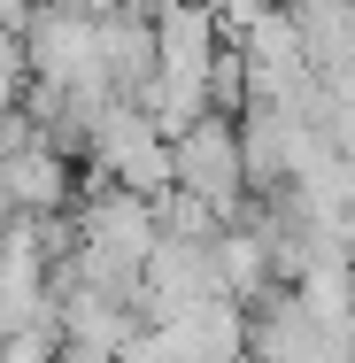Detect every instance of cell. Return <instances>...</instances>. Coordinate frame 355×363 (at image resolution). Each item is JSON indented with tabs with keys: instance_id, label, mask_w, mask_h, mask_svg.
<instances>
[{
	"instance_id": "6da1fadb",
	"label": "cell",
	"mask_w": 355,
	"mask_h": 363,
	"mask_svg": "<svg viewBox=\"0 0 355 363\" xmlns=\"http://www.w3.org/2000/svg\"><path fill=\"white\" fill-rule=\"evenodd\" d=\"M85 155H93V178L140 194V201H162L170 194V140L147 124L132 101H108L85 132Z\"/></svg>"
},
{
	"instance_id": "7a4b0ae2",
	"label": "cell",
	"mask_w": 355,
	"mask_h": 363,
	"mask_svg": "<svg viewBox=\"0 0 355 363\" xmlns=\"http://www.w3.org/2000/svg\"><path fill=\"white\" fill-rule=\"evenodd\" d=\"M170 194L201 201L209 217H232L240 194H247V170H240V124L201 116L193 132H178V140H170Z\"/></svg>"
},
{
	"instance_id": "3957f363",
	"label": "cell",
	"mask_w": 355,
	"mask_h": 363,
	"mask_svg": "<svg viewBox=\"0 0 355 363\" xmlns=\"http://www.w3.org/2000/svg\"><path fill=\"white\" fill-rule=\"evenodd\" d=\"M0 217H70V155L23 132L0 155Z\"/></svg>"
},
{
	"instance_id": "277c9868",
	"label": "cell",
	"mask_w": 355,
	"mask_h": 363,
	"mask_svg": "<svg viewBox=\"0 0 355 363\" xmlns=\"http://www.w3.org/2000/svg\"><path fill=\"white\" fill-rule=\"evenodd\" d=\"M23 16H31V0H0V31H23Z\"/></svg>"
}]
</instances>
